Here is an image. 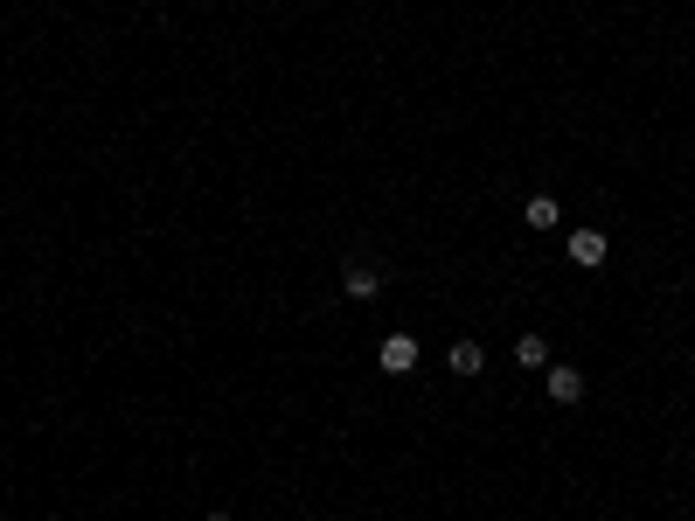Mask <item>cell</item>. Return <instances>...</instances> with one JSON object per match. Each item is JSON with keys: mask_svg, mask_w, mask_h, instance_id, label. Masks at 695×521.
<instances>
[{"mask_svg": "<svg viewBox=\"0 0 695 521\" xmlns=\"http://www.w3.org/2000/svg\"><path fill=\"white\" fill-rule=\"evenodd\" d=\"M376 362H383V376H411L417 369V341L411 334H390V341L376 348Z\"/></svg>", "mask_w": 695, "mask_h": 521, "instance_id": "obj_1", "label": "cell"}, {"mask_svg": "<svg viewBox=\"0 0 695 521\" xmlns=\"http://www.w3.org/2000/svg\"><path fill=\"white\" fill-rule=\"evenodd\" d=\"M605 251H612V244H605V230H570V264L598 271V264H605Z\"/></svg>", "mask_w": 695, "mask_h": 521, "instance_id": "obj_2", "label": "cell"}, {"mask_svg": "<svg viewBox=\"0 0 695 521\" xmlns=\"http://www.w3.org/2000/svg\"><path fill=\"white\" fill-rule=\"evenodd\" d=\"M341 292H348V299H376V292H383V271H376V264H341Z\"/></svg>", "mask_w": 695, "mask_h": 521, "instance_id": "obj_3", "label": "cell"}, {"mask_svg": "<svg viewBox=\"0 0 695 521\" xmlns=\"http://www.w3.org/2000/svg\"><path fill=\"white\" fill-rule=\"evenodd\" d=\"M445 369H452V376H480V369H487V348H480V341H452V348H445Z\"/></svg>", "mask_w": 695, "mask_h": 521, "instance_id": "obj_4", "label": "cell"}, {"mask_svg": "<svg viewBox=\"0 0 695 521\" xmlns=\"http://www.w3.org/2000/svg\"><path fill=\"white\" fill-rule=\"evenodd\" d=\"M543 390H550V403H577V396H584V376H577L570 362H556L550 376H543Z\"/></svg>", "mask_w": 695, "mask_h": 521, "instance_id": "obj_5", "label": "cell"}, {"mask_svg": "<svg viewBox=\"0 0 695 521\" xmlns=\"http://www.w3.org/2000/svg\"><path fill=\"white\" fill-rule=\"evenodd\" d=\"M522 223H529V230H556V223H563V202H556V195H529V202H522Z\"/></svg>", "mask_w": 695, "mask_h": 521, "instance_id": "obj_6", "label": "cell"}, {"mask_svg": "<svg viewBox=\"0 0 695 521\" xmlns=\"http://www.w3.org/2000/svg\"><path fill=\"white\" fill-rule=\"evenodd\" d=\"M515 362L522 369H550V341L543 334H515Z\"/></svg>", "mask_w": 695, "mask_h": 521, "instance_id": "obj_7", "label": "cell"}, {"mask_svg": "<svg viewBox=\"0 0 695 521\" xmlns=\"http://www.w3.org/2000/svg\"><path fill=\"white\" fill-rule=\"evenodd\" d=\"M209 521H237V515H209Z\"/></svg>", "mask_w": 695, "mask_h": 521, "instance_id": "obj_8", "label": "cell"}]
</instances>
